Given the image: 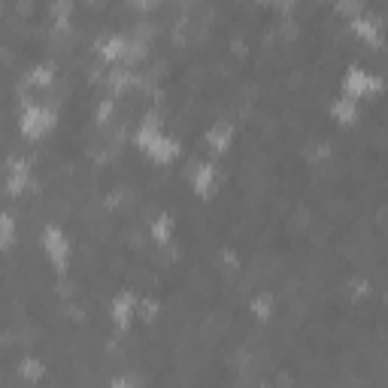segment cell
I'll use <instances>...</instances> for the list:
<instances>
[{
  "label": "cell",
  "instance_id": "cell-2",
  "mask_svg": "<svg viewBox=\"0 0 388 388\" xmlns=\"http://www.w3.org/2000/svg\"><path fill=\"white\" fill-rule=\"evenodd\" d=\"M343 88L349 97H367V95H376V91H382V79L370 73V70H361V67H352L349 73L343 79Z\"/></svg>",
  "mask_w": 388,
  "mask_h": 388
},
{
  "label": "cell",
  "instance_id": "cell-9",
  "mask_svg": "<svg viewBox=\"0 0 388 388\" xmlns=\"http://www.w3.org/2000/svg\"><path fill=\"white\" fill-rule=\"evenodd\" d=\"M231 134H234V131H231V125H224V121H222V125H212L210 134H207L210 149H212V152H222V149L231 143Z\"/></svg>",
  "mask_w": 388,
  "mask_h": 388
},
{
  "label": "cell",
  "instance_id": "cell-10",
  "mask_svg": "<svg viewBox=\"0 0 388 388\" xmlns=\"http://www.w3.org/2000/svg\"><path fill=\"white\" fill-rule=\"evenodd\" d=\"M25 182H28V164H25V161H13V167H9V179H6L9 191L18 194L25 188Z\"/></svg>",
  "mask_w": 388,
  "mask_h": 388
},
{
  "label": "cell",
  "instance_id": "cell-12",
  "mask_svg": "<svg viewBox=\"0 0 388 388\" xmlns=\"http://www.w3.org/2000/svg\"><path fill=\"white\" fill-rule=\"evenodd\" d=\"M9 240H13V219L4 216V243L9 246Z\"/></svg>",
  "mask_w": 388,
  "mask_h": 388
},
{
  "label": "cell",
  "instance_id": "cell-6",
  "mask_svg": "<svg viewBox=\"0 0 388 388\" xmlns=\"http://www.w3.org/2000/svg\"><path fill=\"white\" fill-rule=\"evenodd\" d=\"M134 294H121V298H116V303H112V319H116V325H125L131 322V313H134Z\"/></svg>",
  "mask_w": 388,
  "mask_h": 388
},
{
  "label": "cell",
  "instance_id": "cell-1",
  "mask_svg": "<svg viewBox=\"0 0 388 388\" xmlns=\"http://www.w3.org/2000/svg\"><path fill=\"white\" fill-rule=\"evenodd\" d=\"M140 146H143V152H146L149 158H155V161H170V158H176V152H179V146H176V140L173 137H167L164 131H161V125L155 119H146L143 121V128H140Z\"/></svg>",
  "mask_w": 388,
  "mask_h": 388
},
{
  "label": "cell",
  "instance_id": "cell-8",
  "mask_svg": "<svg viewBox=\"0 0 388 388\" xmlns=\"http://www.w3.org/2000/svg\"><path fill=\"white\" fill-rule=\"evenodd\" d=\"M355 116H358V104H355V97L346 95V97H340L334 104V119H340L343 125H352Z\"/></svg>",
  "mask_w": 388,
  "mask_h": 388
},
{
  "label": "cell",
  "instance_id": "cell-3",
  "mask_svg": "<svg viewBox=\"0 0 388 388\" xmlns=\"http://www.w3.org/2000/svg\"><path fill=\"white\" fill-rule=\"evenodd\" d=\"M55 125V112L43 107V104H30L25 112H22V134L25 137H43L49 128Z\"/></svg>",
  "mask_w": 388,
  "mask_h": 388
},
{
  "label": "cell",
  "instance_id": "cell-7",
  "mask_svg": "<svg viewBox=\"0 0 388 388\" xmlns=\"http://www.w3.org/2000/svg\"><path fill=\"white\" fill-rule=\"evenodd\" d=\"M212 182H216V170H212L210 164H198V167H191V186L207 194L212 188Z\"/></svg>",
  "mask_w": 388,
  "mask_h": 388
},
{
  "label": "cell",
  "instance_id": "cell-5",
  "mask_svg": "<svg viewBox=\"0 0 388 388\" xmlns=\"http://www.w3.org/2000/svg\"><path fill=\"white\" fill-rule=\"evenodd\" d=\"M352 28H355V34H358L361 40H367V43H373V46L382 43V28H380V22H373V18L355 16L352 18Z\"/></svg>",
  "mask_w": 388,
  "mask_h": 388
},
{
  "label": "cell",
  "instance_id": "cell-11",
  "mask_svg": "<svg viewBox=\"0 0 388 388\" xmlns=\"http://www.w3.org/2000/svg\"><path fill=\"white\" fill-rule=\"evenodd\" d=\"M30 83H34V85H46V83H52V70L37 67L34 73H30Z\"/></svg>",
  "mask_w": 388,
  "mask_h": 388
},
{
  "label": "cell",
  "instance_id": "cell-4",
  "mask_svg": "<svg viewBox=\"0 0 388 388\" xmlns=\"http://www.w3.org/2000/svg\"><path fill=\"white\" fill-rule=\"evenodd\" d=\"M43 246H46L49 261H52L58 270H64V267H67V258H70V243H67L64 234H61L58 228H46V234H43Z\"/></svg>",
  "mask_w": 388,
  "mask_h": 388
}]
</instances>
